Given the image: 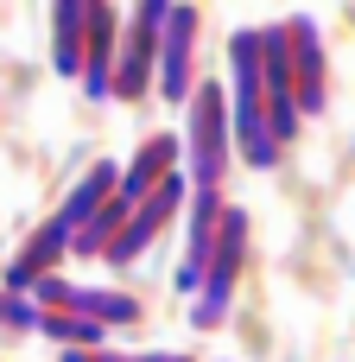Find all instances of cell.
I'll list each match as a JSON object with an SVG mask.
<instances>
[{"mask_svg":"<svg viewBox=\"0 0 355 362\" xmlns=\"http://www.w3.org/2000/svg\"><path fill=\"white\" fill-rule=\"evenodd\" d=\"M229 134H235L241 165L254 172L279 165V146L267 134V95H260V25L229 38Z\"/></svg>","mask_w":355,"mask_h":362,"instance_id":"1","label":"cell"},{"mask_svg":"<svg viewBox=\"0 0 355 362\" xmlns=\"http://www.w3.org/2000/svg\"><path fill=\"white\" fill-rule=\"evenodd\" d=\"M229 89L222 83H197L184 102V153H191V185L216 191L222 165H229Z\"/></svg>","mask_w":355,"mask_h":362,"instance_id":"2","label":"cell"},{"mask_svg":"<svg viewBox=\"0 0 355 362\" xmlns=\"http://www.w3.org/2000/svg\"><path fill=\"white\" fill-rule=\"evenodd\" d=\"M241 261H248V210L229 204V210H222V229H216V255H210L203 293L191 299V325H197V331H216V325L229 318V299H235Z\"/></svg>","mask_w":355,"mask_h":362,"instance_id":"3","label":"cell"},{"mask_svg":"<svg viewBox=\"0 0 355 362\" xmlns=\"http://www.w3.org/2000/svg\"><path fill=\"white\" fill-rule=\"evenodd\" d=\"M172 0H140L121 25V51H114V95L133 102L152 76H159V32H165Z\"/></svg>","mask_w":355,"mask_h":362,"instance_id":"4","label":"cell"},{"mask_svg":"<svg viewBox=\"0 0 355 362\" xmlns=\"http://www.w3.org/2000/svg\"><path fill=\"white\" fill-rule=\"evenodd\" d=\"M260 95H267V134H273V146H286L299 134V83H292L286 19L279 25H260Z\"/></svg>","mask_w":355,"mask_h":362,"instance_id":"5","label":"cell"},{"mask_svg":"<svg viewBox=\"0 0 355 362\" xmlns=\"http://www.w3.org/2000/svg\"><path fill=\"white\" fill-rule=\"evenodd\" d=\"M0 331H32V337H51L57 350H108V331L89 325V318H70V312H51L38 305L32 293H0Z\"/></svg>","mask_w":355,"mask_h":362,"instance_id":"6","label":"cell"},{"mask_svg":"<svg viewBox=\"0 0 355 362\" xmlns=\"http://www.w3.org/2000/svg\"><path fill=\"white\" fill-rule=\"evenodd\" d=\"M184 191H191V178H184V172H172V178H165V185H159V191H152V197L127 216V229L108 242V255H102V261H108V267H133V261H140V255H146V248H152V242L178 223Z\"/></svg>","mask_w":355,"mask_h":362,"instance_id":"7","label":"cell"},{"mask_svg":"<svg viewBox=\"0 0 355 362\" xmlns=\"http://www.w3.org/2000/svg\"><path fill=\"white\" fill-rule=\"evenodd\" d=\"M32 299L51 305V312L89 318V325H102V331H114V325H140V299H133V293H114V286H70L64 274H44V280L32 286Z\"/></svg>","mask_w":355,"mask_h":362,"instance_id":"8","label":"cell"},{"mask_svg":"<svg viewBox=\"0 0 355 362\" xmlns=\"http://www.w3.org/2000/svg\"><path fill=\"white\" fill-rule=\"evenodd\" d=\"M222 210H229V197H222V191L191 185V210H184V261H178V293H184V299H197V293H203V274H210V255H216Z\"/></svg>","mask_w":355,"mask_h":362,"instance_id":"9","label":"cell"},{"mask_svg":"<svg viewBox=\"0 0 355 362\" xmlns=\"http://www.w3.org/2000/svg\"><path fill=\"white\" fill-rule=\"evenodd\" d=\"M191 64H197V6L191 0H172V13H165V32H159V95L178 108V102H191Z\"/></svg>","mask_w":355,"mask_h":362,"instance_id":"10","label":"cell"},{"mask_svg":"<svg viewBox=\"0 0 355 362\" xmlns=\"http://www.w3.org/2000/svg\"><path fill=\"white\" fill-rule=\"evenodd\" d=\"M286 38H292V83H299V121L305 115H324L330 108V64H324V32L311 13H292L286 19Z\"/></svg>","mask_w":355,"mask_h":362,"instance_id":"11","label":"cell"},{"mask_svg":"<svg viewBox=\"0 0 355 362\" xmlns=\"http://www.w3.org/2000/svg\"><path fill=\"white\" fill-rule=\"evenodd\" d=\"M172 172H178V134H152V140L127 159V172H121V185H114L108 204H114L121 216H133V210H140V204H146Z\"/></svg>","mask_w":355,"mask_h":362,"instance_id":"12","label":"cell"},{"mask_svg":"<svg viewBox=\"0 0 355 362\" xmlns=\"http://www.w3.org/2000/svg\"><path fill=\"white\" fill-rule=\"evenodd\" d=\"M114 51H121V6L89 0V51H83V95L114 102Z\"/></svg>","mask_w":355,"mask_h":362,"instance_id":"13","label":"cell"},{"mask_svg":"<svg viewBox=\"0 0 355 362\" xmlns=\"http://www.w3.org/2000/svg\"><path fill=\"white\" fill-rule=\"evenodd\" d=\"M83 51H89V0H57L51 6V70L64 83H83Z\"/></svg>","mask_w":355,"mask_h":362,"instance_id":"14","label":"cell"},{"mask_svg":"<svg viewBox=\"0 0 355 362\" xmlns=\"http://www.w3.org/2000/svg\"><path fill=\"white\" fill-rule=\"evenodd\" d=\"M57 362H191L184 350H140V356H121V350H57Z\"/></svg>","mask_w":355,"mask_h":362,"instance_id":"15","label":"cell"}]
</instances>
